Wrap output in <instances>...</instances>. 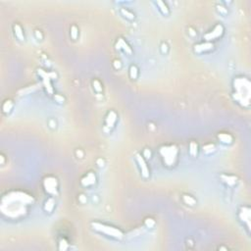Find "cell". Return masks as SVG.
<instances>
[{
    "label": "cell",
    "instance_id": "cell-9",
    "mask_svg": "<svg viewBox=\"0 0 251 251\" xmlns=\"http://www.w3.org/2000/svg\"><path fill=\"white\" fill-rule=\"evenodd\" d=\"M39 71H40V72H38V73L40 74L41 77H42L43 83H44L46 89H47L50 93H52V88H51V85H50V79H51L49 78V76L51 75V74H49V73L47 74V73H45V72H42V70H39Z\"/></svg>",
    "mask_w": 251,
    "mask_h": 251
},
{
    "label": "cell",
    "instance_id": "cell-25",
    "mask_svg": "<svg viewBox=\"0 0 251 251\" xmlns=\"http://www.w3.org/2000/svg\"><path fill=\"white\" fill-rule=\"evenodd\" d=\"M93 85H94V89H96L97 91H101L102 88H101V85H100V82L98 81H94L93 82Z\"/></svg>",
    "mask_w": 251,
    "mask_h": 251
},
{
    "label": "cell",
    "instance_id": "cell-21",
    "mask_svg": "<svg viewBox=\"0 0 251 251\" xmlns=\"http://www.w3.org/2000/svg\"><path fill=\"white\" fill-rule=\"evenodd\" d=\"M157 4L160 6V9H161V11L163 12V14H168L169 10H168V7H167V5L165 4V3L162 2V1H158L157 2Z\"/></svg>",
    "mask_w": 251,
    "mask_h": 251
},
{
    "label": "cell",
    "instance_id": "cell-18",
    "mask_svg": "<svg viewBox=\"0 0 251 251\" xmlns=\"http://www.w3.org/2000/svg\"><path fill=\"white\" fill-rule=\"evenodd\" d=\"M183 201H185V204H187V205H194L195 204V199L193 198L192 196H190V195H183Z\"/></svg>",
    "mask_w": 251,
    "mask_h": 251
},
{
    "label": "cell",
    "instance_id": "cell-7",
    "mask_svg": "<svg viewBox=\"0 0 251 251\" xmlns=\"http://www.w3.org/2000/svg\"><path fill=\"white\" fill-rule=\"evenodd\" d=\"M136 160H138V163L139 164L140 170H141V174L144 178H147L149 176V171L148 168H147V165L144 161V158L140 155H136Z\"/></svg>",
    "mask_w": 251,
    "mask_h": 251
},
{
    "label": "cell",
    "instance_id": "cell-16",
    "mask_svg": "<svg viewBox=\"0 0 251 251\" xmlns=\"http://www.w3.org/2000/svg\"><path fill=\"white\" fill-rule=\"evenodd\" d=\"M14 31H15V35L20 40H23L24 39V33H23L22 28L19 25H15L14 26Z\"/></svg>",
    "mask_w": 251,
    "mask_h": 251
},
{
    "label": "cell",
    "instance_id": "cell-13",
    "mask_svg": "<svg viewBox=\"0 0 251 251\" xmlns=\"http://www.w3.org/2000/svg\"><path fill=\"white\" fill-rule=\"evenodd\" d=\"M117 46H118L119 48H123L126 52H128L129 54H130V53H132V50H130V46L127 44V43L124 41L122 38H119V41L117 42Z\"/></svg>",
    "mask_w": 251,
    "mask_h": 251
},
{
    "label": "cell",
    "instance_id": "cell-8",
    "mask_svg": "<svg viewBox=\"0 0 251 251\" xmlns=\"http://www.w3.org/2000/svg\"><path fill=\"white\" fill-rule=\"evenodd\" d=\"M213 48V44L209 41L203 42V43H199V44L194 45V51L195 52H203V51H207V50H211Z\"/></svg>",
    "mask_w": 251,
    "mask_h": 251
},
{
    "label": "cell",
    "instance_id": "cell-5",
    "mask_svg": "<svg viewBox=\"0 0 251 251\" xmlns=\"http://www.w3.org/2000/svg\"><path fill=\"white\" fill-rule=\"evenodd\" d=\"M43 186H44L45 190L50 194H56L57 191V180L53 177H48L44 180L43 182Z\"/></svg>",
    "mask_w": 251,
    "mask_h": 251
},
{
    "label": "cell",
    "instance_id": "cell-3",
    "mask_svg": "<svg viewBox=\"0 0 251 251\" xmlns=\"http://www.w3.org/2000/svg\"><path fill=\"white\" fill-rule=\"evenodd\" d=\"M178 147L176 145H166L162 146L160 148L159 152L161 154V156L163 157L164 163L167 166H172L175 164V161L178 156Z\"/></svg>",
    "mask_w": 251,
    "mask_h": 251
},
{
    "label": "cell",
    "instance_id": "cell-15",
    "mask_svg": "<svg viewBox=\"0 0 251 251\" xmlns=\"http://www.w3.org/2000/svg\"><path fill=\"white\" fill-rule=\"evenodd\" d=\"M222 179H223L224 182L227 183V185H233L236 183V177H233V176H225V175H223Z\"/></svg>",
    "mask_w": 251,
    "mask_h": 251
},
{
    "label": "cell",
    "instance_id": "cell-23",
    "mask_svg": "<svg viewBox=\"0 0 251 251\" xmlns=\"http://www.w3.org/2000/svg\"><path fill=\"white\" fill-rule=\"evenodd\" d=\"M12 108V103L11 101H6L4 104H3V111L5 113H7L10 111V109Z\"/></svg>",
    "mask_w": 251,
    "mask_h": 251
},
{
    "label": "cell",
    "instance_id": "cell-27",
    "mask_svg": "<svg viewBox=\"0 0 251 251\" xmlns=\"http://www.w3.org/2000/svg\"><path fill=\"white\" fill-rule=\"evenodd\" d=\"M144 156L146 157V158H150V152L148 153V150L147 149L144 151Z\"/></svg>",
    "mask_w": 251,
    "mask_h": 251
},
{
    "label": "cell",
    "instance_id": "cell-20",
    "mask_svg": "<svg viewBox=\"0 0 251 251\" xmlns=\"http://www.w3.org/2000/svg\"><path fill=\"white\" fill-rule=\"evenodd\" d=\"M121 12H122V14L125 16V17H127L128 19H130V20L135 19V15H133L132 12H130L128 9H122Z\"/></svg>",
    "mask_w": 251,
    "mask_h": 251
},
{
    "label": "cell",
    "instance_id": "cell-22",
    "mask_svg": "<svg viewBox=\"0 0 251 251\" xmlns=\"http://www.w3.org/2000/svg\"><path fill=\"white\" fill-rule=\"evenodd\" d=\"M130 77H132V79H135L136 76H138V69H136L135 66H130Z\"/></svg>",
    "mask_w": 251,
    "mask_h": 251
},
{
    "label": "cell",
    "instance_id": "cell-14",
    "mask_svg": "<svg viewBox=\"0 0 251 251\" xmlns=\"http://www.w3.org/2000/svg\"><path fill=\"white\" fill-rule=\"evenodd\" d=\"M218 138H219V139L221 140V141L224 142V143H230V142L233 141L232 135H227V133H220Z\"/></svg>",
    "mask_w": 251,
    "mask_h": 251
},
{
    "label": "cell",
    "instance_id": "cell-24",
    "mask_svg": "<svg viewBox=\"0 0 251 251\" xmlns=\"http://www.w3.org/2000/svg\"><path fill=\"white\" fill-rule=\"evenodd\" d=\"M71 35L74 39L77 38V35H78V29H77L75 26H73L71 29Z\"/></svg>",
    "mask_w": 251,
    "mask_h": 251
},
{
    "label": "cell",
    "instance_id": "cell-6",
    "mask_svg": "<svg viewBox=\"0 0 251 251\" xmlns=\"http://www.w3.org/2000/svg\"><path fill=\"white\" fill-rule=\"evenodd\" d=\"M223 33H224V26L221 24H219L213 29V31L206 33V35H204V38H205L207 41H210V40H213V39L220 38Z\"/></svg>",
    "mask_w": 251,
    "mask_h": 251
},
{
    "label": "cell",
    "instance_id": "cell-10",
    "mask_svg": "<svg viewBox=\"0 0 251 251\" xmlns=\"http://www.w3.org/2000/svg\"><path fill=\"white\" fill-rule=\"evenodd\" d=\"M95 176H94V174H92V173H89L88 174L85 178H83L82 180V185L83 186H88V185H93V183H95Z\"/></svg>",
    "mask_w": 251,
    "mask_h": 251
},
{
    "label": "cell",
    "instance_id": "cell-12",
    "mask_svg": "<svg viewBox=\"0 0 251 251\" xmlns=\"http://www.w3.org/2000/svg\"><path fill=\"white\" fill-rule=\"evenodd\" d=\"M239 218L241 219L242 221H245V222L249 225V219H250L249 209L246 208V211H245V208H242V211L239 214Z\"/></svg>",
    "mask_w": 251,
    "mask_h": 251
},
{
    "label": "cell",
    "instance_id": "cell-17",
    "mask_svg": "<svg viewBox=\"0 0 251 251\" xmlns=\"http://www.w3.org/2000/svg\"><path fill=\"white\" fill-rule=\"evenodd\" d=\"M54 200H53L52 198H49L47 201H46L45 203V206H44V209L45 211H47V212H51V211L53 210V208H54Z\"/></svg>",
    "mask_w": 251,
    "mask_h": 251
},
{
    "label": "cell",
    "instance_id": "cell-19",
    "mask_svg": "<svg viewBox=\"0 0 251 251\" xmlns=\"http://www.w3.org/2000/svg\"><path fill=\"white\" fill-rule=\"evenodd\" d=\"M189 153L191 156H195L197 154V143L194 141H191L189 144Z\"/></svg>",
    "mask_w": 251,
    "mask_h": 251
},
{
    "label": "cell",
    "instance_id": "cell-26",
    "mask_svg": "<svg viewBox=\"0 0 251 251\" xmlns=\"http://www.w3.org/2000/svg\"><path fill=\"white\" fill-rule=\"evenodd\" d=\"M145 225H146V226H148L149 227H152V226L154 225L153 220H152V219H147V220H146V222H145Z\"/></svg>",
    "mask_w": 251,
    "mask_h": 251
},
{
    "label": "cell",
    "instance_id": "cell-2",
    "mask_svg": "<svg viewBox=\"0 0 251 251\" xmlns=\"http://www.w3.org/2000/svg\"><path fill=\"white\" fill-rule=\"evenodd\" d=\"M235 99L241 105H248L250 99V82L246 78H237L233 82Z\"/></svg>",
    "mask_w": 251,
    "mask_h": 251
},
{
    "label": "cell",
    "instance_id": "cell-4",
    "mask_svg": "<svg viewBox=\"0 0 251 251\" xmlns=\"http://www.w3.org/2000/svg\"><path fill=\"white\" fill-rule=\"evenodd\" d=\"M91 226L95 230H97V232H100L102 233H105L107 236L115 237V238H122L123 237V233L119 229H116V227H114L98 223V222L91 223Z\"/></svg>",
    "mask_w": 251,
    "mask_h": 251
},
{
    "label": "cell",
    "instance_id": "cell-1",
    "mask_svg": "<svg viewBox=\"0 0 251 251\" xmlns=\"http://www.w3.org/2000/svg\"><path fill=\"white\" fill-rule=\"evenodd\" d=\"M32 202V198L24 192L14 191L3 197L1 211L12 218H17L26 212V205Z\"/></svg>",
    "mask_w": 251,
    "mask_h": 251
},
{
    "label": "cell",
    "instance_id": "cell-11",
    "mask_svg": "<svg viewBox=\"0 0 251 251\" xmlns=\"http://www.w3.org/2000/svg\"><path fill=\"white\" fill-rule=\"evenodd\" d=\"M116 118H117V115L114 111H111L108 113V116H107V118H106V125L108 128H112L114 126V124L116 122Z\"/></svg>",
    "mask_w": 251,
    "mask_h": 251
}]
</instances>
